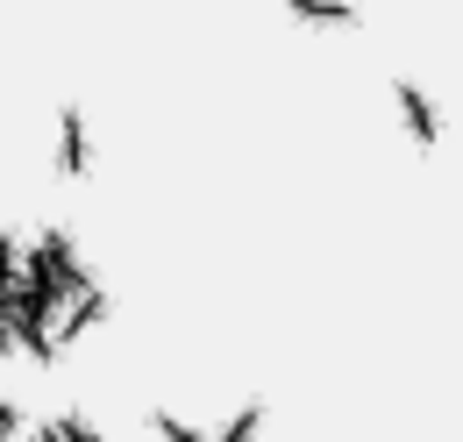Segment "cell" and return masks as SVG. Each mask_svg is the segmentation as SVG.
<instances>
[{"mask_svg": "<svg viewBox=\"0 0 463 442\" xmlns=\"http://www.w3.org/2000/svg\"><path fill=\"white\" fill-rule=\"evenodd\" d=\"M292 14H299V22H356L349 0H292Z\"/></svg>", "mask_w": 463, "mask_h": 442, "instance_id": "1", "label": "cell"}]
</instances>
